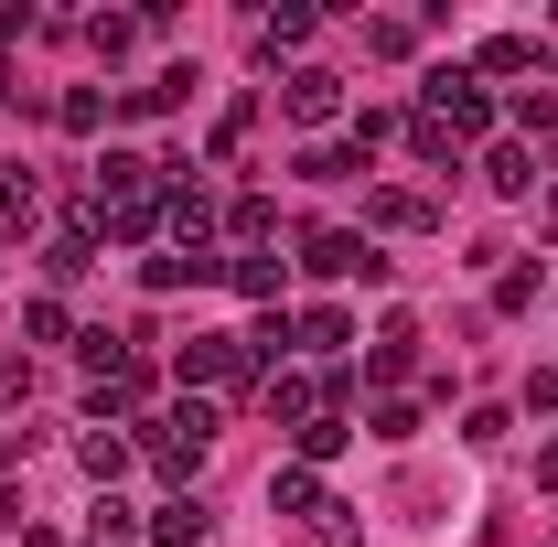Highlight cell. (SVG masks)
Masks as SVG:
<instances>
[{"label":"cell","mask_w":558,"mask_h":547,"mask_svg":"<svg viewBox=\"0 0 558 547\" xmlns=\"http://www.w3.org/2000/svg\"><path fill=\"white\" fill-rule=\"evenodd\" d=\"M161 226H183V236H205V226H215V205H205V194H161Z\"/></svg>","instance_id":"cell-9"},{"label":"cell","mask_w":558,"mask_h":547,"mask_svg":"<svg viewBox=\"0 0 558 547\" xmlns=\"http://www.w3.org/2000/svg\"><path fill=\"white\" fill-rule=\"evenodd\" d=\"M484 172H494V194H537V161H526V150H494Z\"/></svg>","instance_id":"cell-7"},{"label":"cell","mask_w":558,"mask_h":547,"mask_svg":"<svg viewBox=\"0 0 558 547\" xmlns=\"http://www.w3.org/2000/svg\"><path fill=\"white\" fill-rule=\"evenodd\" d=\"M344 440H354V429H344V418H333V409H312V418H301V451H312V462H333Z\"/></svg>","instance_id":"cell-6"},{"label":"cell","mask_w":558,"mask_h":547,"mask_svg":"<svg viewBox=\"0 0 558 547\" xmlns=\"http://www.w3.org/2000/svg\"><path fill=\"white\" fill-rule=\"evenodd\" d=\"M86 547H140V526H130V505H97V526H86Z\"/></svg>","instance_id":"cell-10"},{"label":"cell","mask_w":558,"mask_h":547,"mask_svg":"<svg viewBox=\"0 0 558 547\" xmlns=\"http://www.w3.org/2000/svg\"><path fill=\"white\" fill-rule=\"evenodd\" d=\"M333 97H344V75H323V65H301L290 86H279V108H290V119H333Z\"/></svg>","instance_id":"cell-2"},{"label":"cell","mask_w":558,"mask_h":547,"mask_svg":"<svg viewBox=\"0 0 558 547\" xmlns=\"http://www.w3.org/2000/svg\"><path fill=\"white\" fill-rule=\"evenodd\" d=\"M205 526H215V515L194 505V494H172V505L150 515V537H161V547H205Z\"/></svg>","instance_id":"cell-3"},{"label":"cell","mask_w":558,"mask_h":547,"mask_svg":"<svg viewBox=\"0 0 558 547\" xmlns=\"http://www.w3.org/2000/svg\"><path fill=\"white\" fill-rule=\"evenodd\" d=\"M33 215H44V205H33V172L0 161V226H33Z\"/></svg>","instance_id":"cell-5"},{"label":"cell","mask_w":558,"mask_h":547,"mask_svg":"<svg viewBox=\"0 0 558 547\" xmlns=\"http://www.w3.org/2000/svg\"><path fill=\"white\" fill-rule=\"evenodd\" d=\"M269 505H279V515H323V473H312V462L269 473Z\"/></svg>","instance_id":"cell-4"},{"label":"cell","mask_w":558,"mask_h":547,"mask_svg":"<svg viewBox=\"0 0 558 547\" xmlns=\"http://www.w3.org/2000/svg\"><path fill=\"white\" fill-rule=\"evenodd\" d=\"M548 226H558V194H548Z\"/></svg>","instance_id":"cell-11"},{"label":"cell","mask_w":558,"mask_h":547,"mask_svg":"<svg viewBox=\"0 0 558 547\" xmlns=\"http://www.w3.org/2000/svg\"><path fill=\"white\" fill-rule=\"evenodd\" d=\"M290 44H312V11H279L269 33H258V54H269V65H279V54H290Z\"/></svg>","instance_id":"cell-8"},{"label":"cell","mask_w":558,"mask_h":547,"mask_svg":"<svg viewBox=\"0 0 558 547\" xmlns=\"http://www.w3.org/2000/svg\"><path fill=\"white\" fill-rule=\"evenodd\" d=\"M236 365H247V343H236V333H194V343H183V387H194V376H205V387H226Z\"/></svg>","instance_id":"cell-1"}]
</instances>
